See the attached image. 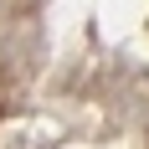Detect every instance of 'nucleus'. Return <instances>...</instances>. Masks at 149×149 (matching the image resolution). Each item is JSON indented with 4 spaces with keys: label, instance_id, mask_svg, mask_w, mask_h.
<instances>
[]
</instances>
